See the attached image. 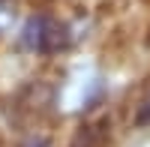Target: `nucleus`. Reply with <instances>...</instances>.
Masks as SVG:
<instances>
[{"label":"nucleus","mask_w":150,"mask_h":147,"mask_svg":"<svg viewBox=\"0 0 150 147\" xmlns=\"http://www.w3.org/2000/svg\"><path fill=\"white\" fill-rule=\"evenodd\" d=\"M21 42L36 54H57L69 45V30L48 15H36L27 21V27L21 33Z\"/></svg>","instance_id":"obj_1"},{"label":"nucleus","mask_w":150,"mask_h":147,"mask_svg":"<svg viewBox=\"0 0 150 147\" xmlns=\"http://www.w3.org/2000/svg\"><path fill=\"white\" fill-rule=\"evenodd\" d=\"M129 123L135 129H150V78L129 96Z\"/></svg>","instance_id":"obj_2"}]
</instances>
